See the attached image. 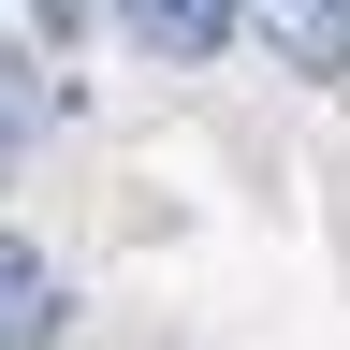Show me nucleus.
Masks as SVG:
<instances>
[{"label":"nucleus","mask_w":350,"mask_h":350,"mask_svg":"<svg viewBox=\"0 0 350 350\" xmlns=\"http://www.w3.org/2000/svg\"><path fill=\"white\" fill-rule=\"evenodd\" d=\"M234 15L278 44L306 88H350V0H234Z\"/></svg>","instance_id":"nucleus-2"},{"label":"nucleus","mask_w":350,"mask_h":350,"mask_svg":"<svg viewBox=\"0 0 350 350\" xmlns=\"http://www.w3.org/2000/svg\"><path fill=\"white\" fill-rule=\"evenodd\" d=\"M59 336H73V278L29 234H0V350H59Z\"/></svg>","instance_id":"nucleus-1"},{"label":"nucleus","mask_w":350,"mask_h":350,"mask_svg":"<svg viewBox=\"0 0 350 350\" xmlns=\"http://www.w3.org/2000/svg\"><path fill=\"white\" fill-rule=\"evenodd\" d=\"M29 29H88V0H29Z\"/></svg>","instance_id":"nucleus-4"},{"label":"nucleus","mask_w":350,"mask_h":350,"mask_svg":"<svg viewBox=\"0 0 350 350\" xmlns=\"http://www.w3.org/2000/svg\"><path fill=\"white\" fill-rule=\"evenodd\" d=\"M117 29L146 44V59L190 73V59H219V44H234V0H117Z\"/></svg>","instance_id":"nucleus-3"}]
</instances>
